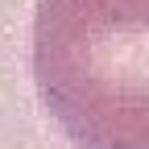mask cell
<instances>
[{
  "label": "cell",
  "instance_id": "6da1fadb",
  "mask_svg": "<svg viewBox=\"0 0 149 149\" xmlns=\"http://www.w3.org/2000/svg\"><path fill=\"white\" fill-rule=\"evenodd\" d=\"M29 74L74 149H149V0H37Z\"/></svg>",
  "mask_w": 149,
  "mask_h": 149
}]
</instances>
